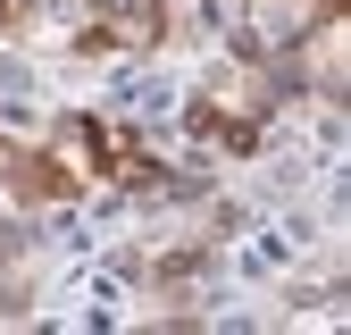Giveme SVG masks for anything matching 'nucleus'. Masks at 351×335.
<instances>
[{
	"label": "nucleus",
	"mask_w": 351,
	"mask_h": 335,
	"mask_svg": "<svg viewBox=\"0 0 351 335\" xmlns=\"http://www.w3.org/2000/svg\"><path fill=\"white\" fill-rule=\"evenodd\" d=\"M193 135L217 143V151H251L259 126H251V117H226V109H209V101H193Z\"/></svg>",
	"instance_id": "7ed1b4c3"
},
{
	"label": "nucleus",
	"mask_w": 351,
	"mask_h": 335,
	"mask_svg": "<svg viewBox=\"0 0 351 335\" xmlns=\"http://www.w3.org/2000/svg\"><path fill=\"white\" fill-rule=\"evenodd\" d=\"M25 17H34V0H0V34H17Z\"/></svg>",
	"instance_id": "20e7f679"
},
{
	"label": "nucleus",
	"mask_w": 351,
	"mask_h": 335,
	"mask_svg": "<svg viewBox=\"0 0 351 335\" xmlns=\"http://www.w3.org/2000/svg\"><path fill=\"white\" fill-rule=\"evenodd\" d=\"M75 168L59 159V151H9L0 143V193L9 201H75Z\"/></svg>",
	"instance_id": "f03ea898"
},
{
	"label": "nucleus",
	"mask_w": 351,
	"mask_h": 335,
	"mask_svg": "<svg viewBox=\"0 0 351 335\" xmlns=\"http://www.w3.org/2000/svg\"><path fill=\"white\" fill-rule=\"evenodd\" d=\"M67 143L84 151V168H101V176H117V185H143L151 176V151L125 135V126H101V117H67Z\"/></svg>",
	"instance_id": "f257e3e1"
}]
</instances>
